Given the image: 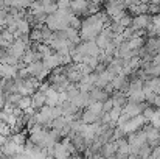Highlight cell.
Instances as JSON below:
<instances>
[{"label":"cell","instance_id":"6da1fadb","mask_svg":"<svg viewBox=\"0 0 160 159\" xmlns=\"http://www.w3.org/2000/svg\"><path fill=\"white\" fill-rule=\"evenodd\" d=\"M151 19H152V16H151V14H148V13L132 16V24H131V27H132L134 30H138V28H146V25L151 22Z\"/></svg>","mask_w":160,"mask_h":159},{"label":"cell","instance_id":"7a4b0ae2","mask_svg":"<svg viewBox=\"0 0 160 159\" xmlns=\"http://www.w3.org/2000/svg\"><path fill=\"white\" fill-rule=\"evenodd\" d=\"M45 105L47 106L59 105V92L56 89H53L52 86L45 91Z\"/></svg>","mask_w":160,"mask_h":159},{"label":"cell","instance_id":"3957f363","mask_svg":"<svg viewBox=\"0 0 160 159\" xmlns=\"http://www.w3.org/2000/svg\"><path fill=\"white\" fill-rule=\"evenodd\" d=\"M44 105H45V92L36 89L31 94V106L36 108V109H39V108H42Z\"/></svg>","mask_w":160,"mask_h":159},{"label":"cell","instance_id":"277c9868","mask_svg":"<svg viewBox=\"0 0 160 159\" xmlns=\"http://www.w3.org/2000/svg\"><path fill=\"white\" fill-rule=\"evenodd\" d=\"M100 53H101V49L97 45L95 39L84 41V55H87V56H98Z\"/></svg>","mask_w":160,"mask_h":159},{"label":"cell","instance_id":"5b68a950","mask_svg":"<svg viewBox=\"0 0 160 159\" xmlns=\"http://www.w3.org/2000/svg\"><path fill=\"white\" fill-rule=\"evenodd\" d=\"M145 44V36H132L131 39H128V45L131 50H137Z\"/></svg>","mask_w":160,"mask_h":159},{"label":"cell","instance_id":"8992f818","mask_svg":"<svg viewBox=\"0 0 160 159\" xmlns=\"http://www.w3.org/2000/svg\"><path fill=\"white\" fill-rule=\"evenodd\" d=\"M81 120H82L84 123H93V122L100 120V115H97V114H93L92 111L86 109L84 112H81Z\"/></svg>","mask_w":160,"mask_h":159},{"label":"cell","instance_id":"52a82bcc","mask_svg":"<svg viewBox=\"0 0 160 159\" xmlns=\"http://www.w3.org/2000/svg\"><path fill=\"white\" fill-rule=\"evenodd\" d=\"M151 150H152V147L146 142V144H143V145L138 148L137 156H140V158H149V156H151Z\"/></svg>","mask_w":160,"mask_h":159},{"label":"cell","instance_id":"ba28073f","mask_svg":"<svg viewBox=\"0 0 160 159\" xmlns=\"http://www.w3.org/2000/svg\"><path fill=\"white\" fill-rule=\"evenodd\" d=\"M118 22H120V25H121L123 28H126V27H131V24H132V16L126 13L124 16H121V17L118 19Z\"/></svg>","mask_w":160,"mask_h":159},{"label":"cell","instance_id":"9c48e42d","mask_svg":"<svg viewBox=\"0 0 160 159\" xmlns=\"http://www.w3.org/2000/svg\"><path fill=\"white\" fill-rule=\"evenodd\" d=\"M58 9H68L70 8V0H56Z\"/></svg>","mask_w":160,"mask_h":159},{"label":"cell","instance_id":"30bf717a","mask_svg":"<svg viewBox=\"0 0 160 159\" xmlns=\"http://www.w3.org/2000/svg\"><path fill=\"white\" fill-rule=\"evenodd\" d=\"M140 3H149V0H138Z\"/></svg>","mask_w":160,"mask_h":159}]
</instances>
